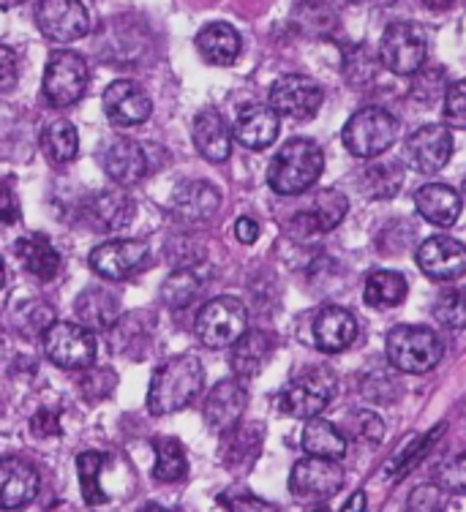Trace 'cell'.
<instances>
[{
    "instance_id": "1",
    "label": "cell",
    "mask_w": 466,
    "mask_h": 512,
    "mask_svg": "<svg viewBox=\"0 0 466 512\" xmlns=\"http://www.w3.org/2000/svg\"><path fill=\"white\" fill-rule=\"evenodd\" d=\"M205 384V368L194 355L169 357L150 379L148 409L153 414H172L186 409Z\"/></svg>"
},
{
    "instance_id": "2",
    "label": "cell",
    "mask_w": 466,
    "mask_h": 512,
    "mask_svg": "<svg viewBox=\"0 0 466 512\" xmlns=\"http://www.w3.org/2000/svg\"><path fill=\"white\" fill-rule=\"evenodd\" d=\"M325 167V156L311 139H289L268 169L270 188L281 197H298L314 186Z\"/></svg>"
},
{
    "instance_id": "3",
    "label": "cell",
    "mask_w": 466,
    "mask_h": 512,
    "mask_svg": "<svg viewBox=\"0 0 466 512\" xmlns=\"http://www.w3.org/2000/svg\"><path fill=\"white\" fill-rule=\"evenodd\" d=\"M387 360L404 374H428L445 355L442 341L434 330L420 325H398L387 333Z\"/></svg>"
},
{
    "instance_id": "4",
    "label": "cell",
    "mask_w": 466,
    "mask_h": 512,
    "mask_svg": "<svg viewBox=\"0 0 466 512\" xmlns=\"http://www.w3.org/2000/svg\"><path fill=\"white\" fill-rule=\"evenodd\" d=\"M341 139L352 156L377 158L396 145L398 118L382 107H366L355 112L341 131Z\"/></svg>"
},
{
    "instance_id": "5",
    "label": "cell",
    "mask_w": 466,
    "mask_h": 512,
    "mask_svg": "<svg viewBox=\"0 0 466 512\" xmlns=\"http://www.w3.org/2000/svg\"><path fill=\"white\" fill-rule=\"evenodd\" d=\"M248 333V308L238 297H213L197 314V338L210 349L235 346Z\"/></svg>"
},
{
    "instance_id": "6",
    "label": "cell",
    "mask_w": 466,
    "mask_h": 512,
    "mask_svg": "<svg viewBox=\"0 0 466 512\" xmlns=\"http://www.w3.org/2000/svg\"><path fill=\"white\" fill-rule=\"evenodd\" d=\"M333 395H336V374L330 368H308L284 387V393L278 395V406L284 414L314 420L328 409Z\"/></svg>"
},
{
    "instance_id": "7",
    "label": "cell",
    "mask_w": 466,
    "mask_h": 512,
    "mask_svg": "<svg viewBox=\"0 0 466 512\" xmlns=\"http://www.w3.org/2000/svg\"><path fill=\"white\" fill-rule=\"evenodd\" d=\"M428 55L426 33L412 25V22H393L387 25L379 41V60L382 66L390 69L393 74L409 77L423 69Z\"/></svg>"
},
{
    "instance_id": "8",
    "label": "cell",
    "mask_w": 466,
    "mask_h": 512,
    "mask_svg": "<svg viewBox=\"0 0 466 512\" xmlns=\"http://www.w3.org/2000/svg\"><path fill=\"white\" fill-rule=\"evenodd\" d=\"M44 352L52 363L60 368H88L96 360V335L90 333V327L74 325V322H52L47 333L41 335Z\"/></svg>"
},
{
    "instance_id": "9",
    "label": "cell",
    "mask_w": 466,
    "mask_h": 512,
    "mask_svg": "<svg viewBox=\"0 0 466 512\" xmlns=\"http://www.w3.org/2000/svg\"><path fill=\"white\" fill-rule=\"evenodd\" d=\"M88 66L77 52H52L44 71V96L52 107H71L85 96Z\"/></svg>"
},
{
    "instance_id": "10",
    "label": "cell",
    "mask_w": 466,
    "mask_h": 512,
    "mask_svg": "<svg viewBox=\"0 0 466 512\" xmlns=\"http://www.w3.org/2000/svg\"><path fill=\"white\" fill-rule=\"evenodd\" d=\"M341 485H344V469L330 458H314V455L300 458L289 474V491L303 502L330 499L341 491Z\"/></svg>"
},
{
    "instance_id": "11",
    "label": "cell",
    "mask_w": 466,
    "mask_h": 512,
    "mask_svg": "<svg viewBox=\"0 0 466 512\" xmlns=\"http://www.w3.org/2000/svg\"><path fill=\"white\" fill-rule=\"evenodd\" d=\"M36 25L55 44H69L88 33L90 14L82 0H41Z\"/></svg>"
},
{
    "instance_id": "12",
    "label": "cell",
    "mask_w": 466,
    "mask_h": 512,
    "mask_svg": "<svg viewBox=\"0 0 466 512\" xmlns=\"http://www.w3.org/2000/svg\"><path fill=\"white\" fill-rule=\"evenodd\" d=\"M322 88L311 77L289 74L281 77L270 88V107L276 109V115L289 120H308L314 118L322 107Z\"/></svg>"
},
{
    "instance_id": "13",
    "label": "cell",
    "mask_w": 466,
    "mask_h": 512,
    "mask_svg": "<svg viewBox=\"0 0 466 512\" xmlns=\"http://www.w3.org/2000/svg\"><path fill=\"white\" fill-rule=\"evenodd\" d=\"M148 256V243L142 240H107L90 251V267L101 278L123 281L131 273H137L139 267L148 265Z\"/></svg>"
},
{
    "instance_id": "14",
    "label": "cell",
    "mask_w": 466,
    "mask_h": 512,
    "mask_svg": "<svg viewBox=\"0 0 466 512\" xmlns=\"http://www.w3.org/2000/svg\"><path fill=\"white\" fill-rule=\"evenodd\" d=\"M417 267L434 281H456L466 273V246L456 237H428L417 248Z\"/></svg>"
},
{
    "instance_id": "15",
    "label": "cell",
    "mask_w": 466,
    "mask_h": 512,
    "mask_svg": "<svg viewBox=\"0 0 466 512\" xmlns=\"http://www.w3.org/2000/svg\"><path fill=\"white\" fill-rule=\"evenodd\" d=\"M450 156H453V137L445 126H420L409 134L407 158L417 172L434 175L445 167Z\"/></svg>"
},
{
    "instance_id": "16",
    "label": "cell",
    "mask_w": 466,
    "mask_h": 512,
    "mask_svg": "<svg viewBox=\"0 0 466 512\" xmlns=\"http://www.w3.org/2000/svg\"><path fill=\"white\" fill-rule=\"evenodd\" d=\"M104 112L115 126H139L150 118L153 104H150L148 93L139 88L137 82L129 79H118L110 88L104 90Z\"/></svg>"
},
{
    "instance_id": "17",
    "label": "cell",
    "mask_w": 466,
    "mask_h": 512,
    "mask_svg": "<svg viewBox=\"0 0 466 512\" xmlns=\"http://www.w3.org/2000/svg\"><path fill=\"white\" fill-rule=\"evenodd\" d=\"M246 404V387L238 379H224V382H219L210 390L208 401H205V423L216 434H227V431H232L240 423Z\"/></svg>"
},
{
    "instance_id": "18",
    "label": "cell",
    "mask_w": 466,
    "mask_h": 512,
    "mask_svg": "<svg viewBox=\"0 0 466 512\" xmlns=\"http://www.w3.org/2000/svg\"><path fill=\"white\" fill-rule=\"evenodd\" d=\"M39 493V472L22 458L0 461V510H22Z\"/></svg>"
},
{
    "instance_id": "19",
    "label": "cell",
    "mask_w": 466,
    "mask_h": 512,
    "mask_svg": "<svg viewBox=\"0 0 466 512\" xmlns=\"http://www.w3.org/2000/svg\"><path fill=\"white\" fill-rule=\"evenodd\" d=\"M347 197L344 194H338V191H322L317 197V205L311 207V210H303L298 216L292 218V224L289 229L295 232V237H317L330 232L333 227H338L344 216H347Z\"/></svg>"
},
{
    "instance_id": "20",
    "label": "cell",
    "mask_w": 466,
    "mask_h": 512,
    "mask_svg": "<svg viewBox=\"0 0 466 512\" xmlns=\"http://www.w3.org/2000/svg\"><path fill=\"white\" fill-rule=\"evenodd\" d=\"M101 164L120 186H134L148 172V156L134 139H112L101 153Z\"/></svg>"
},
{
    "instance_id": "21",
    "label": "cell",
    "mask_w": 466,
    "mask_h": 512,
    "mask_svg": "<svg viewBox=\"0 0 466 512\" xmlns=\"http://www.w3.org/2000/svg\"><path fill=\"white\" fill-rule=\"evenodd\" d=\"M357 338V319L349 314L347 308L330 306L314 319V344L325 355L344 352L347 346L355 344Z\"/></svg>"
},
{
    "instance_id": "22",
    "label": "cell",
    "mask_w": 466,
    "mask_h": 512,
    "mask_svg": "<svg viewBox=\"0 0 466 512\" xmlns=\"http://www.w3.org/2000/svg\"><path fill=\"white\" fill-rule=\"evenodd\" d=\"M278 137V115L270 104H251L238 115L235 139L248 150L270 148Z\"/></svg>"
},
{
    "instance_id": "23",
    "label": "cell",
    "mask_w": 466,
    "mask_h": 512,
    "mask_svg": "<svg viewBox=\"0 0 466 512\" xmlns=\"http://www.w3.org/2000/svg\"><path fill=\"white\" fill-rule=\"evenodd\" d=\"M194 145L213 164H221V161L229 158L232 137H229L227 120L216 107H205L202 112H197V118H194Z\"/></svg>"
},
{
    "instance_id": "24",
    "label": "cell",
    "mask_w": 466,
    "mask_h": 512,
    "mask_svg": "<svg viewBox=\"0 0 466 512\" xmlns=\"http://www.w3.org/2000/svg\"><path fill=\"white\" fill-rule=\"evenodd\" d=\"M461 205V194L445 183H428L415 194L417 213L434 227H453L461 216Z\"/></svg>"
},
{
    "instance_id": "25",
    "label": "cell",
    "mask_w": 466,
    "mask_h": 512,
    "mask_svg": "<svg viewBox=\"0 0 466 512\" xmlns=\"http://www.w3.org/2000/svg\"><path fill=\"white\" fill-rule=\"evenodd\" d=\"M175 213H178L183 221H191V224H199V221H210V218L219 213L221 194L219 188L210 186L205 180H189L175 191Z\"/></svg>"
},
{
    "instance_id": "26",
    "label": "cell",
    "mask_w": 466,
    "mask_h": 512,
    "mask_svg": "<svg viewBox=\"0 0 466 512\" xmlns=\"http://www.w3.org/2000/svg\"><path fill=\"white\" fill-rule=\"evenodd\" d=\"M197 47L202 52V58L213 63V66H229L235 63L243 50V39L240 33L229 22H210L199 30Z\"/></svg>"
},
{
    "instance_id": "27",
    "label": "cell",
    "mask_w": 466,
    "mask_h": 512,
    "mask_svg": "<svg viewBox=\"0 0 466 512\" xmlns=\"http://www.w3.org/2000/svg\"><path fill=\"white\" fill-rule=\"evenodd\" d=\"M273 355V335L265 330H248L238 344L232 346V371L238 379H254Z\"/></svg>"
},
{
    "instance_id": "28",
    "label": "cell",
    "mask_w": 466,
    "mask_h": 512,
    "mask_svg": "<svg viewBox=\"0 0 466 512\" xmlns=\"http://www.w3.org/2000/svg\"><path fill=\"white\" fill-rule=\"evenodd\" d=\"M303 450L314 458H330V461H341L347 455V439L338 431L336 425L328 420H308L303 428Z\"/></svg>"
},
{
    "instance_id": "29",
    "label": "cell",
    "mask_w": 466,
    "mask_h": 512,
    "mask_svg": "<svg viewBox=\"0 0 466 512\" xmlns=\"http://www.w3.org/2000/svg\"><path fill=\"white\" fill-rule=\"evenodd\" d=\"M17 254H20L22 265L41 281H52L58 276L60 254L44 235H30L17 240Z\"/></svg>"
},
{
    "instance_id": "30",
    "label": "cell",
    "mask_w": 466,
    "mask_h": 512,
    "mask_svg": "<svg viewBox=\"0 0 466 512\" xmlns=\"http://www.w3.org/2000/svg\"><path fill=\"white\" fill-rule=\"evenodd\" d=\"M77 314H80L82 325L93 327V330H107L115 325L120 314L118 297L104 292V289H88L82 292L77 300Z\"/></svg>"
},
{
    "instance_id": "31",
    "label": "cell",
    "mask_w": 466,
    "mask_h": 512,
    "mask_svg": "<svg viewBox=\"0 0 466 512\" xmlns=\"http://www.w3.org/2000/svg\"><path fill=\"white\" fill-rule=\"evenodd\" d=\"M90 216L101 229H123L134 218V202L123 191H104L90 202Z\"/></svg>"
},
{
    "instance_id": "32",
    "label": "cell",
    "mask_w": 466,
    "mask_h": 512,
    "mask_svg": "<svg viewBox=\"0 0 466 512\" xmlns=\"http://www.w3.org/2000/svg\"><path fill=\"white\" fill-rule=\"evenodd\" d=\"M407 278L393 270H377L366 281V303L374 308H396L407 300Z\"/></svg>"
},
{
    "instance_id": "33",
    "label": "cell",
    "mask_w": 466,
    "mask_h": 512,
    "mask_svg": "<svg viewBox=\"0 0 466 512\" xmlns=\"http://www.w3.org/2000/svg\"><path fill=\"white\" fill-rule=\"evenodd\" d=\"M445 428L447 425L442 423V425H434L428 434L412 436L407 447H404V450H401L396 458H390V463L385 466L387 477H390V480H404V477H407V472H412L417 463L426 458V453L431 450V447H434V442H437L439 436L445 434Z\"/></svg>"
},
{
    "instance_id": "34",
    "label": "cell",
    "mask_w": 466,
    "mask_h": 512,
    "mask_svg": "<svg viewBox=\"0 0 466 512\" xmlns=\"http://www.w3.org/2000/svg\"><path fill=\"white\" fill-rule=\"evenodd\" d=\"M41 148H44V153H47L52 164H69V161L77 158V150H80L77 128L71 126L69 120H55V123L44 128Z\"/></svg>"
},
{
    "instance_id": "35",
    "label": "cell",
    "mask_w": 466,
    "mask_h": 512,
    "mask_svg": "<svg viewBox=\"0 0 466 512\" xmlns=\"http://www.w3.org/2000/svg\"><path fill=\"white\" fill-rule=\"evenodd\" d=\"M189 472V461L178 439H159L156 442V480L159 483H178Z\"/></svg>"
},
{
    "instance_id": "36",
    "label": "cell",
    "mask_w": 466,
    "mask_h": 512,
    "mask_svg": "<svg viewBox=\"0 0 466 512\" xmlns=\"http://www.w3.org/2000/svg\"><path fill=\"white\" fill-rule=\"evenodd\" d=\"M104 463H107V455L96 453V450H88V453H82L77 458V469H80V485H82V496H85V502L90 507H96V504H104L110 496L104 493V488L99 485L101 469H104Z\"/></svg>"
},
{
    "instance_id": "37",
    "label": "cell",
    "mask_w": 466,
    "mask_h": 512,
    "mask_svg": "<svg viewBox=\"0 0 466 512\" xmlns=\"http://www.w3.org/2000/svg\"><path fill=\"white\" fill-rule=\"evenodd\" d=\"M199 289H202V281L191 270H178V273H172L164 281V286H161V300L169 308H183L189 306L191 300L199 295Z\"/></svg>"
},
{
    "instance_id": "38",
    "label": "cell",
    "mask_w": 466,
    "mask_h": 512,
    "mask_svg": "<svg viewBox=\"0 0 466 512\" xmlns=\"http://www.w3.org/2000/svg\"><path fill=\"white\" fill-rule=\"evenodd\" d=\"M404 183V172L398 161H382L366 169V188L374 197H393Z\"/></svg>"
},
{
    "instance_id": "39",
    "label": "cell",
    "mask_w": 466,
    "mask_h": 512,
    "mask_svg": "<svg viewBox=\"0 0 466 512\" xmlns=\"http://www.w3.org/2000/svg\"><path fill=\"white\" fill-rule=\"evenodd\" d=\"M434 319L445 327H466V289H447L434 303Z\"/></svg>"
},
{
    "instance_id": "40",
    "label": "cell",
    "mask_w": 466,
    "mask_h": 512,
    "mask_svg": "<svg viewBox=\"0 0 466 512\" xmlns=\"http://www.w3.org/2000/svg\"><path fill=\"white\" fill-rule=\"evenodd\" d=\"M442 118H445V126L450 128H466V79H458L453 82L445 93V101H442Z\"/></svg>"
},
{
    "instance_id": "41",
    "label": "cell",
    "mask_w": 466,
    "mask_h": 512,
    "mask_svg": "<svg viewBox=\"0 0 466 512\" xmlns=\"http://www.w3.org/2000/svg\"><path fill=\"white\" fill-rule=\"evenodd\" d=\"M445 488L442 485H420L412 491L407 512H445Z\"/></svg>"
},
{
    "instance_id": "42",
    "label": "cell",
    "mask_w": 466,
    "mask_h": 512,
    "mask_svg": "<svg viewBox=\"0 0 466 512\" xmlns=\"http://www.w3.org/2000/svg\"><path fill=\"white\" fill-rule=\"evenodd\" d=\"M219 504L227 512H278L276 504L259 499L248 491H227L219 496Z\"/></svg>"
},
{
    "instance_id": "43",
    "label": "cell",
    "mask_w": 466,
    "mask_h": 512,
    "mask_svg": "<svg viewBox=\"0 0 466 512\" xmlns=\"http://www.w3.org/2000/svg\"><path fill=\"white\" fill-rule=\"evenodd\" d=\"M437 483L442 485L447 493L466 496V453L456 455V458H450V461L439 466Z\"/></svg>"
},
{
    "instance_id": "44",
    "label": "cell",
    "mask_w": 466,
    "mask_h": 512,
    "mask_svg": "<svg viewBox=\"0 0 466 512\" xmlns=\"http://www.w3.org/2000/svg\"><path fill=\"white\" fill-rule=\"evenodd\" d=\"M355 423V434L360 436V439H366V442H382V436H385V425H382V420H379L377 414L374 412H360L352 420Z\"/></svg>"
},
{
    "instance_id": "45",
    "label": "cell",
    "mask_w": 466,
    "mask_h": 512,
    "mask_svg": "<svg viewBox=\"0 0 466 512\" xmlns=\"http://www.w3.org/2000/svg\"><path fill=\"white\" fill-rule=\"evenodd\" d=\"M20 79V60L11 47H0V88H11Z\"/></svg>"
},
{
    "instance_id": "46",
    "label": "cell",
    "mask_w": 466,
    "mask_h": 512,
    "mask_svg": "<svg viewBox=\"0 0 466 512\" xmlns=\"http://www.w3.org/2000/svg\"><path fill=\"white\" fill-rule=\"evenodd\" d=\"M0 221H6V224L20 221V205H17L14 191L6 183H0Z\"/></svg>"
},
{
    "instance_id": "47",
    "label": "cell",
    "mask_w": 466,
    "mask_h": 512,
    "mask_svg": "<svg viewBox=\"0 0 466 512\" xmlns=\"http://www.w3.org/2000/svg\"><path fill=\"white\" fill-rule=\"evenodd\" d=\"M30 428H33V434H36V436H55V434H60L58 414L50 412V409H44V412H39V414H36V417H33V423H30Z\"/></svg>"
},
{
    "instance_id": "48",
    "label": "cell",
    "mask_w": 466,
    "mask_h": 512,
    "mask_svg": "<svg viewBox=\"0 0 466 512\" xmlns=\"http://www.w3.org/2000/svg\"><path fill=\"white\" fill-rule=\"evenodd\" d=\"M235 235H238L240 243H246V246H251V243H257V237H259V224L254 221V218H238L235 221Z\"/></svg>"
},
{
    "instance_id": "49",
    "label": "cell",
    "mask_w": 466,
    "mask_h": 512,
    "mask_svg": "<svg viewBox=\"0 0 466 512\" xmlns=\"http://www.w3.org/2000/svg\"><path fill=\"white\" fill-rule=\"evenodd\" d=\"M341 512H366V493L357 491L352 499H349L344 507H341Z\"/></svg>"
},
{
    "instance_id": "50",
    "label": "cell",
    "mask_w": 466,
    "mask_h": 512,
    "mask_svg": "<svg viewBox=\"0 0 466 512\" xmlns=\"http://www.w3.org/2000/svg\"><path fill=\"white\" fill-rule=\"evenodd\" d=\"M456 0H423V6H428V9H434V11H445L450 9Z\"/></svg>"
},
{
    "instance_id": "51",
    "label": "cell",
    "mask_w": 466,
    "mask_h": 512,
    "mask_svg": "<svg viewBox=\"0 0 466 512\" xmlns=\"http://www.w3.org/2000/svg\"><path fill=\"white\" fill-rule=\"evenodd\" d=\"M20 3H25V0H0L3 9H14V6H20Z\"/></svg>"
},
{
    "instance_id": "52",
    "label": "cell",
    "mask_w": 466,
    "mask_h": 512,
    "mask_svg": "<svg viewBox=\"0 0 466 512\" xmlns=\"http://www.w3.org/2000/svg\"><path fill=\"white\" fill-rule=\"evenodd\" d=\"M3 284H6V267L0 262V289H3Z\"/></svg>"
},
{
    "instance_id": "53",
    "label": "cell",
    "mask_w": 466,
    "mask_h": 512,
    "mask_svg": "<svg viewBox=\"0 0 466 512\" xmlns=\"http://www.w3.org/2000/svg\"><path fill=\"white\" fill-rule=\"evenodd\" d=\"M142 512H167V510H161V507H156V504H150V507H145Z\"/></svg>"
},
{
    "instance_id": "54",
    "label": "cell",
    "mask_w": 466,
    "mask_h": 512,
    "mask_svg": "<svg viewBox=\"0 0 466 512\" xmlns=\"http://www.w3.org/2000/svg\"><path fill=\"white\" fill-rule=\"evenodd\" d=\"M3 344H6V341H3V333H0V355H3Z\"/></svg>"
},
{
    "instance_id": "55",
    "label": "cell",
    "mask_w": 466,
    "mask_h": 512,
    "mask_svg": "<svg viewBox=\"0 0 466 512\" xmlns=\"http://www.w3.org/2000/svg\"><path fill=\"white\" fill-rule=\"evenodd\" d=\"M314 512H328V507H319V510H314Z\"/></svg>"
},
{
    "instance_id": "56",
    "label": "cell",
    "mask_w": 466,
    "mask_h": 512,
    "mask_svg": "<svg viewBox=\"0 0 466 512\" xmlns=\"http://www.w3.org/2000/svg\"><path fill=\"white\" fill-rule=\"evenodd\" d=\"M349 3H366V0H349Z\"/></svg>"
},
{
    "instance_id": "57",
    "label": "cell",
    "mask_w": 466,
    "mask_h": 512,
    "mask_svg": "<svg viewBox=\"0 0 466 512\" xmlns=\"http://www.w3.org/2000/svg\"><path fill=\"white\" fill-rule=\"evenodd\" d=\"M464 191H466V180H464Z\"/></svg>"
}]
</instances>
